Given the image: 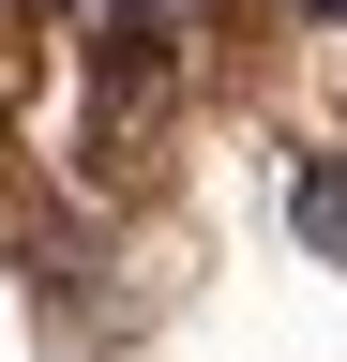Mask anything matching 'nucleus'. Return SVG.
Returning <instances> with one entry per match:
<instances>
[{
	"mask_svg": "<svg viewBox=\"0 0 347 362\" xmlns=\"http://www.w3.org/2000/svg\"><path fill=\"white\" fill-rule=\"evenodd\" d=\"M287 226H302L317 257H347V181H332V166H302V181H287Z\"/></svg>",
	"mask_w": 347,
	"mask_h": 362,
	"instance_id": "obj_1",
	"label": "nucleus"
},
{
	"mask_svg": "<svg viewBox=\"0 0 347 362\" xmlns=\"http://www.w3.org/2000/svg\"><path fill=\"white\" fill-rule=\"evenodd\" d=\"M166 16H182V0H121V30H166Z\"/></svg>",
	"mask_w": 347,
	"mask_h": 362,
	"instance_id": "obj_2",
	"label": "nucleus"
}]
</instances>
